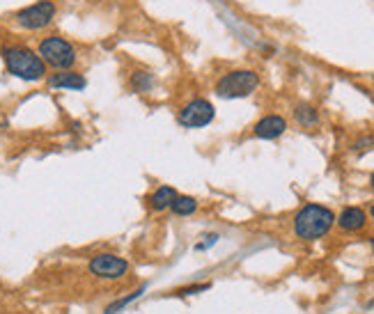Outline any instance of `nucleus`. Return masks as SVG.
I'll return each instance as SVG.
<instances>
[{"label": "nucleus", "mask_w": 374, "mask_h": 314, "mask_svg": "<svg viewBox=\"0 0 374 314\" xmlns=\"http://www.w3.org/2000/svg\"><path fill=\"white\" fill-rule=\"evenodd\" d=\"M370 215H372V220H374V204H372V209H370Z\"/></svg>", "instance_id": "aec40b11"}, {"label": "nucleus", "mask_w": 374, "mask_h": 314, "mask_svg": "<svg viewBox=\"0 0 374 314\" xmlns=\"http://www.w3.org/2000/svg\"><path fill=\"white\" fill-rule=\"evenodd\" d=\"M374 145V138H361V140H356L353 142V150H370V147Z\"/></svg>", "instance_id": "a211bd4d"}, {"label": "nucleus", "mask_w": 374, "mask_h": 314, "mask_svg": "<svg viewBox=\"0 0 374 314\" xmlns=\"http://www.w3.org/2000/svg\"><path fill=\"white\" fill-rule=\"evenodd\" d=\"M294 117H297V122L301 126H306V129H312V126L319 124V115L310 103H299L294 108Z\"/></svg>", "instance_id": "ddd939ff"}, {"label": "nucleus", "mask_w": 374, "mask_h": 314, "mask_svg": "<svg viewBox=\"0 0 374 314\" xmlns=\"http://www.w3.org/2000/svg\"><path fill=\"white\" fill-rule=\"evenodd\" d=\"M87 271H90L94 278H101V280H120L129 273V262L117 257V254L101 252V254H94L90 259Z\"/></svg>", "instance_id": "0eeeda50"}, {"label": "nucleus", "mask_w": 374, "mask_h": 314, "mask_svg": "<svg viewBox=\"0 0 374 314\" xmlns=\"http://www.w3.org/2000/svg\"><path fill=\"white\" fill-rule=\"evenodd\" d=\"M260 87V74L253 69H232L216 81V94L221 99H243Z\"/></svg>", "instance_id": "20e7f679"}, {"label": "nucleus", "mask_w": 374, "mask_h": 314, "mask_svg": "<svg viewBox=\"0 0 374 314\" xmlns=\"http://www.w3.org/2000/svg\"><path fill=\"white\" fill-rule=\"evenodd\" d=\"M287 131V122H285L282 115H267L255 124V138H262V140H275Z\"/></svg>", "instance_id": "1a4fd4ad"}, {"label": "nucleus", "mask_w": 374, "mask_h": 314, "mask_svg": "<svg viewBox=\"0 0 374 314\" xmlns=\"http://www.w3.org/2000/svg\"><path fill=\"white\" fill-rule=\"evenodd\" d=\"M372 250H374V239H372Z\"/></svg>", "instance_id": "412c9836"}, {"label": "nucleus", "mask_w": 374, "mask_h": 314, "mask_svg": "<svg viewBox=\"0 0 374 314\" xmlns=\"http://www.w3.org/2000/svg\"><path fill=\"white\" fill-rule=\"evenodd\" d=\"M156 85V78L152 72L147 69H136L131 76H129V90L136 92V94H147L152 92Z\"/></svg>", "instance_id": "9b49d317"}, {"label": "nucleus", "mask_w": 374, "mask_h": 314, "mask_svg": "<svg viewBox=\"0 0 374 314\" xmlns=\"http://www.w3.org/2000/svg\"><path fill=\"white\" fill-rule=\"evenodd\" d=\"M204 289H209V284H195V287H186V289H180L177 293H180V296H189V293H198V291H204Z\"/></svg>", "instance_id": "f3484780"}, {"label": "nucleus", "mask_w": 374, "mask_h": 314, "mask_svg": "<svg viewBox=\"0 0 374 314\" xmlns=\"http://www.w3.org/2000/svg\"><path fill=\"white\" fill-rule=\"evenodd\" d=\"M336 223L340 225V230H344V232H358V230L365 228L368 215H365V211L358 209V207H347L336 218Z\"/></svg>", "instance_id": "9d476101"}, {"label": "nucleus", "mask_w": 374, "mask_h": 314, "mask_svg": "<svg viewBox=\"0 0 374 314\" xmlns=\"http://www.w3.org/2000/svg\"><path fill=\"white\" fill-rule=\"evenodd\" d=\"M372 83H374V74H372Z\"/></svg>", "instance_id": "4be33fe9"}, {"label": "nucleus", "mask_w": 374, "mask_h": 314, "mask_svg": "<svg viewBox=\"0 0 374 314\" xmlns=\"http://www.w3.org/2000/svg\"><path fill=\"white\" fill-rule=\"evenodd\" d=\"M37 53L39 57L44 60L46 67H51L55 72H67V69H74L76 62H78V51L76 46L69 42L67 37L62 35H46L39 39L37 44Z\"/></svg>", "instance_id": "7ed1b4c3"}, {"label": "nucleus", "mask_w": 374, "mask_h": 314, "mask_svg": "<svg viewBox=\"0 0 374 314\" xmlns=\"http://www.w3.org/2000/svg\"><path fill=\"white\" fill-rule=\"evenodd\" d=\"M141 293H143V289H138V291H133V293H131V296H126V298H122V301H117V303H113V305L106 310V314H115V312H117V310H120V308H124V305H126V303H131L133 298H138V296H141Z\"/></svg>", "instance_id": "2eb2a0df"}, {"label": "nucleus", "mask_w": 374, "mask_h": 314, "mask_svg": "<svg viewBox=\"0 0 374 314\" xmlns=\"http://www.w3.org/2000/svg\"><path fill=\"white\" fill-rule=\"evenodd\" d=\"M46 85L53 87V90H69V92H81L87 87V78L83 74H78L74 69L67 72H55L46 78Z\"/></svg>", "instance_id": "6e6552de"}, {"label": "nucleus", "mask_w": 374, "mask_h": 314, "mask_svg": "<svg viewBox=\"0 0 374 314\" xmlns=\"http://www.w3.org/2000/svg\"><path fill=\"white\" fill-rule=\"evenodd\" d=\"M336 223V213L324 204H306L294 215V232L303 241H314L326 237Z\"/></svg>", "instance_id": "f03ea898"}, {"label": "nucleus", "mask_w": 374, "mask_h": 314, "mask_svg": "<svg viewBox=\"0 0 374 314\" xmlns=\"http://www.w3.org/2000/svg\"><path fill=\"white\" fill-rule=\"evenodd\" d=\"M202 239H204V241H200L198 245H195V250H207V248H211V245L219 241V234H204Z\"/></svg>", "instance_id": "dca6fc26"}, {"label": "nucleus", "mask_w": 374, "mask_h": 314, "mask_svg": "<svg viewBox=\"0 0 374 314\" xmlns=\"http://www.w3.org/2000/svg\"><path fill=\"white\" fill-rule=\"evenodd\" d=\"M216 117V111L211 101L207 99H191L186 106L180 108V113H177V122L186 129H202V126L211 124Z\"/></svg>", "instance_id": "423d86ee"}, {"label": "nucleus", "mask_w": 374, "mask_h": 314, "mask_svg": "<svg viewBox=\"0 0 374 314\" xmlns=\"http://www.w3.org/2000/svg\"><path fill=\"white\" fill-rule=\"evenodd\" d=\"M370 184H372V189H374V172L370 174Z\"/></svg>", "instance_id": "6ab92c4d"}, {"label": "nucleus", "mask_w": 374, "mask_h": 314, "mask_svg": "<svg viewBox=\"0 0 374 314\" xmlns=\"http://www.w3.org/2000/svg\"><path fill=\"white\" fill-rule=\"evenodd\" d=\"M0 57L5 62V72L9 76L18 78V81L26 83H37L46 78V69L44 60L39 57L37 51H33L31 46L26 44H5L0 48Z\"/></svg>", "instance_id": "f257e3e1"}, {"label": "nucleus", "mask_w": 374, "mask_h": 314, "mask_svg": "<svg viewBox=\"0 0 374 314\" xmlns=\"http://www.w3.org/2000/svg\"><path fill=\"white\" fill-rule=\"evenodd\" d=\"M170 209L177 215H193L195 211H198V200L191 198V195H180V193H177V198L172 200Z\"/></svg>", "instance_id": "4468645a"}, {"label": "nucleus", "mask_w": 374, "mask_h": 314, "mask_svg": "<svg viewBox=\"0 0 374 314\" xmlns=\"http://www.w3.org/2000/svg\"><path fill=\"white\" fill-rule=\"evenodd\" d=\"M175 198H177V191L172 186H159V189L150 195V207L154 211H165V209H170Z\"/></svg>", "instance_id": "f8f14e48"}, {"label": "nucleus", "mask_w": 374, "mask_h": 314, "mask_svg": "<svg viewBox=\"0 0 374 314\" xmlns=\"http://www.w3.org/2000/svg\"><path fill=\"white\" fill-rule=\"evenodd\" d=\"M55 14H57V5L53 0H37L33 5L16 9L12 14V21L18 28H23V30L35 33V30H44V28L51 26Z\"/></svg>", "instance_id": "39448f33"}]
</instances>
